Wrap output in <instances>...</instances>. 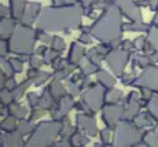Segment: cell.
<instances>
[{
	"instance_id": "cell-1",
	"label": "cell",
	"mask_w": 158,
	"mask_h": 147,
	"mask_svg": "<svg viewBox=\"0 0 158 147\" xmlns=\"http://www.w3.org/2000/svg\"><path fill=\"white\" fill-rule=\"evenodd\" d=\"M121 11L115 4H109L105 8V13L94 23L92 35L98 37L105 44H110L115 40H120L124 30V23L121 21Z\"/></svg>"
},
{
	"instance_id": "cell-2",
	"label": "cell",
	"mask_w": 158,
	"mask_h": 147,
	"mask_svg": "<svg viewBox=\"0 0 158 147\" xmlns=\"http://www.w3.org/2000/svg\"><path fill=\"white\" fill-rule=\"evenodd\" d=\"M143 143V132L132 121L123 120L115 125V146H139Z\"/></svg>"
},
{
	"instance_id": "cell-3",
	"label": "cell",
	"mask_w": 158,
	"mask_h": 147,
	"mask_svg": "<svg viewBox=\"0 0 158 147\" xmlns=\"http://www.w3.org/2000/svg\"><path fill=\"white\" fill-rule=\"evenodd\" d=\"M131 59V52L128 50H124V48H114L110 54L106 57L110 69L113 70V73L117 77H123L124 70H125L127 65H128Z\"/></svg>"
},
{
	"instance_id": "cell-4",
	"label": "cell",
	"mask_w": 158,
	"mask_h": 147,
	"mask_svg": "<svg viewBox=\"0 0 158 147\" xmlns=\"http://www.w3.org/2000/svg\"><path fill=\"white\" fill-rule=\"evenodd\" d=\"M133 87H144L151 90L154 94H158V66L151 65L142 69V73L138 76Z\"/></svg>"
},
{
	"instance_id": "cell-5",
	"label": "cell",
	"mask_w": 158,
	"mask_h": 147,
	"mask_svg": "<svg viewBox=\"0 0 158 147\" xmlns=\"http://www.w3.org/2000/svg\"><path fill=\"white\" fill-rule=\"evenodd\" d=\"M114 4L118 7L121 14L129 21H142V11L138 2L135 0H114Z\"/></svg>"
},
{
	"instance_id": "cell-6",
	"label": "cell",
	"mask_w": 158,
	"mask_h": 147,
	"mask_svg": "<svg viewBox=\"0 0 158 147\" xmlns=\"http://www.w3.org/2000/svg\"><path fill=\"white\" fill-rule=\"evenodd\" d=\"M124 120V107L118 105H109L103 111V121L107 127L115 128V125Z\"/></svg>"
},
{
	"instance_id": "cell-7",
	"label": "cell",
	"mask_w": 158,
	"mask_h": 147,
	"mask_svg": "<svg viewBox=\"0 0 158 147\" xmlns=\"http://www.w3.org/2000/svg\"><path fill=\"white\" fill-rule=\"evenodd\" d=\"M147 35H146V39H147V44H146L143 52L146 54H158V26L150 23L148 26Z\"/></svg>"
},
{
	"instance_id": "cell-8",
	"label": "cell",
	"mask_w": 158,
	"mask_h": 147,
	"mask_svg": "<svg viewBox=\"0 0 158 147\" xmlns=\"http://www.w3.org/2000/svg\"><path fill=\"white\" fill-rule=\"evenodd\" d=\"M132 122L136 125L138 128H140V129H144V128H150L153 127L154 124H157V121L154 120L153 117H151L150 113H139L138 116H136L135 118L132 120Z\"/></svg>"
},
{
	"instance_id": "cell-9",
	"label": "cell",
	"mask_w": 158,
	"mask_h": 147,
	"mask_svg": "<svg viewBox=\"0 0 158 147\" xmlns=\"http://www.w3.org/2000/svg\"><path fill=\"white\" fill-rule=\"evenodd\" d=\"M143 145L148 147H158V133L156 129L144 131L143 132Z\"/></svg>"
},
{
	"instance_id": "cell-10",
	"label": "cell",
	"mask_w": 158,
	"mask_h": 147,
	"mask_svg": "<svg viewBox=\"0 0 158 147\" xmlns=\"http://www.w3.org/2000/svg\"><path fill=\"white\" fill-rule=\"evenodd\" d=\"M148 26L150 25L144 23L143 21H129L128 23H124V29L129 32H147Z\"/></svg>"
},
{
	"instance_id": "cell-11",
	"label": "cell",
	"mask_w": 158,
	"mask_h": 147,
	"mask_svg": "<svg viewBox=\"0 0 158 147\" xmlns=\"http://www.w3.org/2000/svg\"><path fill=\"white\" fill-rule=\"evenodd\" d=\"M146 105H147V111L158 122V94H153V96L148 99Z\"/></svg>"
},
{
	"instance_id": "cell-12",
	"label": "cell",
	"mask_w": 158,
	"mask_h": 147,
	"mask_svg": "<svg viewBox=\"0 0 158 147\" xmlns=\"http://www.w3.org/2000/svg\"><path fill=\"white\" fill-rule=\"evenodd\" d=\"M98 80L105 88H113L115 84L114 77L109 74L107 72H105V70H99L98 72Z\"/></svg>"
},
{
	"instance_id": "cell-13",
	"label": "cell",
	"mask_w": 158,
	"mask_h": 147,
	"mask_svg": "<svg viewBox=\"0 0 158 147\" xmlns=\"http://www.w3.org/2000/svg\"><path fill=\"white\" fill-rule=\"evenodd\" d=\"M106 100L109 105H117L120 100H123V92L115 88H109L107 94H106Z\"/></svg>"
},
{
	"instance_id": "cell-14",
	"label": "cell",
	"mask_w": 158,
	"mask_h": 147,
	"mask_svg": "<svg viewBox=\"0 0 158 147\" xmlns=\"http://www.w3.org/2000/svg\"><path fill=\"white\" fill-rule=\"evenodd\" d=\"M123 82L125 85H135L136 82V78H138V76H136V72L135 70H132V72L127 73V74H123Z\"/></svg>"
},
{
	"instance_id": "cell-15",
	"label": "cell",
	"mask_w": 158,
	"mask_h": 147,
	"mask_svg": "<svg viewBox=\"0 0 158 147\" xmlns=\"http://www.w3.org/2000/svg\"><path fill=\"white\" fill-rule=\"evenodd\" d=\"M146 3L150 7V10H153V11L158 10V0H146Z\"/></svg>"
},
{
	"instance_id": "cell-16",
	"label": "cell",
	"mask_w": 158,
	"mask_h": 147,
	"mask_svg": "<svg viewBox=\"0 0 158 147\" xmlns=\"http://www.w3.org/2000/svg\"><path fill=\"white\" fill-rule=\"evenodd\" d=\"M110 137H111L110 131H109V129H103L102 131V140H103V142H105V143L110 142Z\"/></svg>"
},
{
	"instance_id": "cell-17",
	"label": "cell",
	"mask_w": 158,
	"mask_h": 147,
	"mask_svg": "<svg viewBox=\"0 0 158 147\" xmlns=\"http://www.w3.org/2000/svg\"><path fill=\"white\" fill-rule=\"evenodd\" d=\"M151 23H153V25H156V26H158V10L156 11V15H154L153 21H151Z\"/></svg>"
},
{
	"instance_id": "cell-18",
	"label": "cell",
	"mask_w": 158,
	"mask_h": 147,
	"mask_svg": "<svg viewBox=\"0 0 158 147\" xmlns=\"http://www.w3.org/2000/svg\"><path fill=\"white\" fill-rule=\"evenodd\" d=\"M154 129H156V131H157V133H158V122L156 124V127H154Z\"/></svg>"
}]
</instances>
